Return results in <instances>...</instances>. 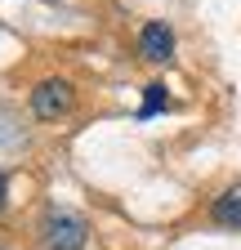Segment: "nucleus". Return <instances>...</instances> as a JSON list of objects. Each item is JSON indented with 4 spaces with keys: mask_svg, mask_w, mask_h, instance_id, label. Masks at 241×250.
<instances>
[{
    "mask_svg": "<svg viewBox=\"0 0 241 250\" xmlns=\"http://www.w3.org/2000/svg\"><path fill=\"white\" fill-rule=\"evenodd\" d=\"M27 107H32L36 121H63V116L76 107V85H72L67 76H45V81L32 85Z\"/></svg>",
    "mask_w": 241,
    "mask_h": 250,
    "instance_id": "1",
    "label": "nucleus"
},
{
    "mask_svg": "<svg viewBox=\"0 0 241 250\" xmlns=\"http://www.w3.org/2000/svg\"><path fill=\"white\" fill-rule=\"evenodd\" d=\"M40 241H45V250H85L89 224H85L76 210L54 206V210L45 214V224H40Z\"/></svg>",
    "mask_w": 241,
    "mask_h": 250,
    "instance_id": "2",
    "label": "nucleus"
},
{
    "mask_svg": "<svg viewBox=\"0 0 241 250\" xmlns=\"http://www.w3.org/2000/svg\"><path fill=\"white\" fill-rule=\"evenodd\" d=\"M139 49H143V58L147 62H174V31L165 27V22H143V31H139Z\"/></svg>",
    "mask_w": 241,
    "mask_h": 250,
    "instance_id": "3",
    "label": "nucleus"
},
{
    "mask_svg": "<svg viewBox=\"0 0 241 250\" xmlns=\"http://www.w3.org/2000/svg\"><path fill=\"white\" fill-rule=\"evenodd\" d=\"M210 219H215V224H223V228H241V179L215 197V206H210Z\"/></svg>",
    "mask_w": 241,
    "mask_h": 250,
    "instance_id": "4",
    "label": "nucleus"
},
{
    "mask_svg": "<svg viewBox=\"0 0 241 250\" xmlns=\"http://www.w3.org/2000/svg\"><path fill=\"white\" fill-rule=\"evenodd\" d=\"M165 103H170L165 85H161V81H152V85H147V94H143V107H139V121H152V116H161V112H165Z\"/></svg>",
    "mask_w": 241,
    "mask_h": 250,
    "instance_id": "5",
    "label": "nucleus"
},
{
    "mask_svg": "<svg viewBox=\"0 0 241 250\" xmlns=\"http://www.w3.org/2000/svg\"><path fill=\"white\" fill-rule=\"evenodd\" d=\"M9 206V179H5V170H0V210Z\"/></svg>",
    "mask_w": 241,
    "mask_h": 250,
    "instance_id": "6",
    "label": "nucleus"
}]
</instances>
